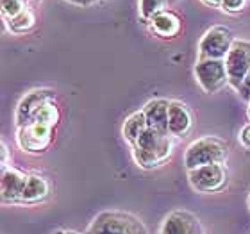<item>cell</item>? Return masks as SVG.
<instances>
[{
	"mask_svg": "<svg viewBox=\"0 0 250 234\" xmlns=\"http://www.w3.org/2000/svg\"><path fill=\"white\" fill-rule=\"evenodd\" d=\"M132 154H134V161L141 168L150 170V168L159 167L172 157L173 136L146 129L132 147Z\"/></svg>",
	"mask_w": 250,
	"mask_h": 234,
	"instance_id": "1",
	"label": "cell"
},
{
	"mask_svg": "<svg viewBox=\"0 0 250 234\" xmlns=\"http://www.w3.org/2000/svg\"><path fill=\"white\" fill-rule=\"evenodd\" d=\"M227 159V145L218 138L204 136L193 141L184 152V167L189 170L206 167V165H224Z\"/></svg>",
	"mask_w": 250,
	"mask_h": 234,
	"instance_id": "2",
	"label": "cell"
},
{
	"mask_svg": "<svg viewBox=\"0 0 250 234\" xmlns=\"http://www.w3.org/2000/svg\"><path fill=\"white\" fill-rule=\"evenodd\" d=\"M86 234H148L145 225L129 213L104 211L89 224Z\"/></svg>",
	"mask_w": 250,
	"mask_h": 234,
	"instance_id": "3",
	"label": "cell"
},
{
	"mask_svg": "<svg viewBox=\"0 0 250 234\" xmlns=\"http://www.w3.org/2000/svg\"><path fill=\"white\" fill-rule=\"evenodd\" d=\"M195 79L206 93H218L229 84V75L224 59H197Z\"/></svg>",
	"mask_w": 250,
	"mask_h": 234,
	"instance_id": "4",
	"label": "cell"
},
{
	"mask_svg": "<svg viewBox=\"0 0 250 234\" xmlns=\"http://www.w3.org/2000/svg\"><path fill=\"white\" fill-rule=\"evenodd\" d=\"M225 68L229 75V86L238 91L250 72V42L234 40L229 54L225 56Z\"/></svg>",
	"mask_w": 250,
	"mask_h": 234,
	"instance_id": "5",
	"label": "cell"
},
{
	"mask_svg": "<svg viewBox=\"0 0 250 234\" xmlns=\"http://www.w3.org/2000/svg\"><path fill=\"white\" fill-rule=\"evenodd\" d=\"M232 43L234 38L227 27H211L198 42V59H225Z\"/></svg>",
	"mask_w": 250,
	"mask_h": 234,
	"instance_id": "6",
	"label": "cell"
},
{
	"mask_svg": "<svg viewBox=\"0 0 250 234\" xmlns=\"http://www.w3.org/2000/svg\"><path fill=\"white\" fill-rule=\"evenodd\" d=\"M52 129L54 125L43 124V122H31L29 125H23L18 129L16 141L21 150L31 152V154H40L45 152L50 141H52Z\"/></svg>",
	"mask_w": 250,
	"mask_h": 234,
	"instance_id": "7",
	"label": "cell"
},
{
	"mask_svg": "<svg viewBox=\"0 0 250 234\" xmlns=\"http://www.w3.org/2000/svg\"><path fill=\"white\" fill-rule=\"evenodd\" d=\"M191 186L200 193H216L227 184L225 165H206L188 172Z\"/></svg>",
	"mask_w": 250,
	"mask_h": 234,
	"instance_id": "8",
	"label": "cell"
},
{
	"mask_svg": "<svg viewBox=\"0 0 250 234\" xmlns=\"http://www.w3.org/2000/svg\"><path fill=\"white\" fill-rule=\"evenodd\" d=\"M159 234H204L200 220L186 209H175L163 220Z\"/></svg>",
	"mask_w": 250,
	"mask_h": 234,
	"instance_id": "9",
	"label": "cell"
},
{
	"mask_svg": "<svg viewBox=\"0 0 250 234\" xmlns=\"http://www.w3.org/2000/svg\"><path fill=\"white\" fill-rule=\"evenodd\" d=\"M50 100H52V91L50 89H34L31 93H27L20 100L18 107H16V125L18 127L29 125L32 122V118H34V115Z\"/></svg>",
	"mask_w": 250,
	"mask_h": 234,
	"instance_id": "10",
	"label": "cell"
},
{
	"mask_svg": "<svg viewBox=\"0 0 250 234\" xmlns=\"http://www.w3.org/2000/svg\"><path fill=\"white\" fill-rule=\"evenodd\" d=\"M193 127V116L188 106L179 100H170L168 109V134L173 138L186 136Z\"/></svg>",
	"mask_w": 250,
	"mask_h": 234,
	"instance_id": "11",
	"label": "cell"
},
{
	"mask_svg": "<svg viewBox=\"0 0 250 234\" xmlns=\"http://www.w3.org/2000/svg\"><path fill=\"white\" fill-rule=\"evenodd\" d=\"M168 109H170V102L167 99H154L146 102L143 107V115L146 118L148 129L168 134Z\"/></svg>",
	"mask_w": 250,
	"mask_h": 234,
	"instance_id": "12",
	"label": "cell"
},
{
	"mask_svg": "<svg viewBox=\"0 0 250 234\" xmlns=\"http://www.w3.org/2000/svg\"><path fill=\"white\" fill-rule=\"evenodd\" d=\"M27 177L29 175L18 172L16 168H2V202H20V195L23 186H25Z\"/></svg>",
	"mask_w": 250,
	"mask_h": 234,
	"instance_id": "13",
	"label": "cell"
},
{
	"mask_svg": "<svg viewBox=\"0 0 250 234\" xmlns=\"http://www.w3.org/2000/svg\"><path fill=\"white\" fill-rule=\"evenodd\" d=\"M48 195V182L40 175H29L25 186L21 190L20 202L21 204H38L45 200Z\"/></svg>",
	"mask_w": 250,
	"mask_h": 234,
	"instance_id": "14",
	"label": "cell"
},
{
	"mask_svg": "<svg viewBox=\"0 0 250 234\" xmlns=\"http://www.w3.org/2000/svg\"><path fill=\"white\" fill-rule=\"evenodd\" d=\"M150 29L159 38H175L181 32V18L172 11H165L150 20Z\"/></svg>",
	"mask_w": 250,
	"mask_h": 234,
	"instance_id": "15",
	"label": "cell"
},
{
	"mask_svg": "<svg viewBox=\"0 0 250 234\" xmlns=\"http://www.w3.org/2000/svg\"><path fill=\"white\" fill-rule=\"evenodd\" d=\"M148 129L146 125V118L143 115V111H136L130 116H127L124 122V127H122V134H124L125 141L129 143L130 147L136 145V141L140 140V136Z\"/></svg>",
	"mask_w": 250,
	"mask_h": 234,
	"instance_id": "16",
	"label": "cell"
},
{
	"mask_svg": "<svg viewBox=\"0 0 250 234\" xmlns=\"http://www.w3.org/2000/svg\"><path fill=\"white\" fill-rule=\"evenodd\" d=\"M170 0H140V16L145 21H150L157 15L168 11Z\"/></svg>",
	"mask_w": 250,
	"mask_h": 234,
	"instance_id": "17",
	"label": "cell"
},
{
	"mask_svg": "<svg viewBox=\"0 0 250 234\" xmlns=\"http://www.w3.org/2000/svg\"><path fill=\"white\" fill-rule=\"evenodd\" d=\"M34 21H36L34 13H32L31 9H25V11H21L18 16L11 18L9 20V31L16 32V34H20V32H27L34 27Z\"/></svg>",
	"mask_w": 250,
	"mask_h": 234,
	"instance_id": "18",
	"label": "cell"
},
{
	"mask_svg": "<svg viewBox=\"0 0 250 234\" xmlns=\"http://www.w3.org/2000/svg\"><path fill=\"white\" fill-rule=\"evenodd\" d=\"M25 0H2V15L4 18L11 20V18H15L21 13V11H25Z\"/></svg>",
	"mask_w": 250,
	"mask_h": 234,
	"instance_id": "19",
	"label": "cell"
},
{
	"mask_svg": "<svg viewBox=\"0 0 250 234\" xmlns=\"http://www.w3.org/2000/svg\"><path fill=\"white\" fill-rule=\"evenodd\" d=\"M247 0H224L222 4V9L227 11V13H240V11L245 9Z\"/></svg>",
	"mask_w": 250,
	"mask_h": 234,
	"instance_id": "20",
	"label": "cell"
},
{
	"mask_svg": "<svg viewBox=\"0 0 250 234\" xmlns=\"http://www.w3.org/2000/svg\"><path fill=\"white\" fill-rule=\"evenodd\" d=\"M238 93H240L241 99L250 100V72H249V75H247L245 81H243V84H241V88L238 89Z\"/></svg>",
	"mask_w": 250,
	"mask_h": 234,
	"instance_id": "21",
	"label": "cell"
},
{
	"mask_svg": "<svg viewBox=\"0 0 250 234\" xmlns=\"http://www.w3.org/2000/svg\"><path fill=\"white\" fill-rule=\"evenodd\" d=\"M240 141L243 143V147L250 149V124L243 125V129L240 130Z\"/></svg>",
	"mask_w": 250,
	"mask_h": 234,
	"instance_id": "22",
	"label": "cell"
},
{
	"mask_svg": "<svg viewBox=\"0 0 250 234\" xmlns=\"http://www.w3.org/2000/svg\"><path fill=\"white\" fill-rule=\"evenodd\" d=\"M68 2H72V4H75V5H81V7H88V5L95 4L97 0H68Z\"/></svg>",
	"mask_w": 250,
	"mask_h": 234,
	"instance_id": "23",
	"label": "cell"
},
{
	"mask_svg": "<svg viewBox=\"0 0 250 234\" xmlns=\"http://www.w3.org/2000/svg\"><path fill=\"white\" fill-rule=\"evenodd\" d=\"M7 147H5V143L2 141V159H0V163H2V168H5L7 167Z\"/></svg>",
	"mask_w": 250,
	"mask_h": 234,
	"instance_id": "24",
	"label": "cell"
},
{
	"mask_svg": "<svg viewBox=\"0 0 250 234\" xmlns=\"http://www.w3.org/2000/svg\"><path fill=\"white\" fill-rule=\"evenodd\" d=\"M200 2L209 5V7H222V4H224V0H200Z\"/></svg>",
	"mask_w": 250,
	"mask_h": 234,
	"instance_id": "25",
	"label": "cell"
},
{
	"mask_svg": "<svg viewBox=\"0 0 250 234\" xmlns=\"http://www.w3.org/2000/svg\"><path fill=\"white\" fill-rule=\"evenodd\" d=\"M54 234H77V233H72V231H58V233Z\"/></svg>",
	"mask_w": 250,
	"mask_h": 234,
	"instance_id": "26",
	"label": "cell"
},
{
	"mask_svg": "<svg viewBox=\"0 0 250 234\" xmlns=\"http://www.w3.org/2000/svg\"><path fill=\"white\" fill-rule=\"evenodd\" d=\"M247 115H249V118H250V100H249V109H247Z\"/></svg>",
	"mask_w": 250,
	"mask_h": 234,
	"instance_id": "27",
	"label": "cell"
},
{
	"mask_svg": "<svg viewBox=\"0 0 250 234\" xmlns=\"http://www.w3.org/2000/svg\"><path fill=\"white\" fill-rule=\"evenodd\" d=\"M249 208H250V195H249Z\"/></svg>",
	"mask_w": 250,
	"mask_h": 234,
	"instance_id": "28",
	"label": "cell"
},
{
	"mask_svg": "<svg viewBox=\"0 0 250 234\" xmlns=\"http://www.w3.org/2000/svg\"><path fill=\"white\" fill-rule=\"evenodd\" d=\"M25 2H27V0H25Z\"/></svg>",
	"mask_w": 250,
	"mask_h": 234,
	"instance_id": "29",
	"label": "cell"
}]
</instances>
